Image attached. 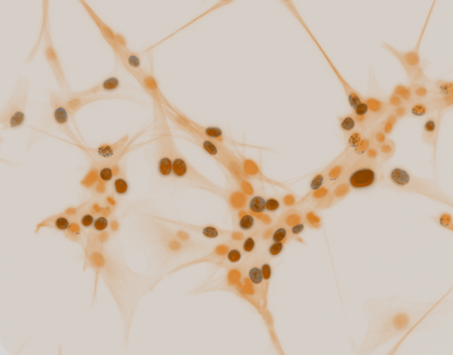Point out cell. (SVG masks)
I'll return each instance as SVG.
<instances>
[{
    "instance_id": "d6986e66",
    "label": "cell",
    "mask_w": 453,
    "mask_h": 355,
    "mask_svg": "<svg viewBox=\"0 0 453 355\" xmlns=\"http://www.w3.org/2000/svg\"><path fill=\"white\" fill-rule=\"evenodd\" d=\"M329 63H330L331 68L335 72V74H336V76H337L339 81L342 83L343 87L345 89V92H346V95H347V100H348V103H349L350 107L352 109L354 108L356 105H358L359 103H361V102L363 101L364 97L361 96V95L357 92L355 89L352 88V87L347 83V81L344 79V78L339 74L337 69L333 66V64H332L330 61H329Z\"/></svg>"
},
{
    "instance_id": "2e32d148",
    "label": "cell",
    "mask_w": 453,
    "mask_h": 355,
    "mask_svg": "<svg viewBox=\"0 0 453 355\" xmlns=\"http://www.w3.org/2000/svg\"><path fill=\"white\" fill-rule=\"evenodd\" d=\"M111 99H116V97L109 96V95H97V96H92V97H86V98H72V99H65V105H66L70 117L74 118V116L80 109L86 106L89 103Z\"/></svg>"
},
{
    "instance_id": "8fae6325",
    "label": "cell",
    "mask_w": 453,
    "mask_h": 355,
    "mask_svg": "<svg viewBox=\"0 0 453 355\" xmlns=\"http://www.w3.org/2000/svg\"><path fill=\"white\" fill-rule=\"evenodd\" d=\"M82 206H83V204L80 205L79 207L69 208L66 211H65L64 213H62L60 215L49 217L39 224L37 230L42 227H48L55 229L60 232H67L74 222L73 219L75 217H77Z\"/></svg>"
},
{
    "instance_id": "3957f363",
    "label": "cell",
    "mask_w": 453,
    "mask_h": 355,
    "mask_svg": "<svg viewBox=\"0 0 453 355\" xmlns=\"http://www.w3.org/2000/svg\"><path fill=\"white\" fill-rule=\"evenodd\" d=\"M154 104V120L153 131L155 141L157 145V170L162 178H169L172 175V157L171 147L174 139L172 132L167 123L166 115L164 106L158 101H153Z\"/></svg>"
},
{
    "instance_id": "277c9868",
    "label": "cell",
    "mask_w": 453,
    "mask_h": 355,
    "mask_svg": "<svg viewBox=\"0 0 453 355\" xmlns=\"http://www.w3.org/2000/svg\"><path fill=\"white\" fill-rule=\"evenodd\" d=\"M385 178L382 164L379 160H371L364 154L353 161L341 179L347 181L353 190H365L373 187Z\"/></svg>"
},
{
    "instance_id": "8d00e7d4",
    "label": "cell",
    "mask_w": 453,
    "mask_h": 355,
    "mask_svg": "<svg viewBox=\"0 0 453 355\" xmlns=\"http://www.w3.org/2000/svg\"><path fill=\"white\" fill-rule=\"evenodd\" d=\"M95 215L89 211L87 212L85 214L81 215V217L79 218V223H80V226L81 227L84 228V229H88V228L92 227L95 223Z\"/></svg>"
},
{
    "instance_id": "5b68a950",
    "label": "cell",
    "mask_w": 453,
    "mask_h": 355,
    "mask_svg": "<svg viewBox=\"0 0 453 355\" xmlns=\"http://www.w3.org/2000/svg\"><path fill=\"white\" fill-rule=\"evenodd\" d=\"M172 157V175L176 178L185 179L191 186L203 191H207L226 199L227 192L225 189L218 186L212 180L203 176L193 166L186 160L184 155L179 151L175 143L171 147Z\"/></svg>"
},
{
    "instance_id": "9c48e42d",
    "label": "cell",
    "mask_w": 453,
    "mask_h": 355,
    "mask_svg": "<svg viewBox=\"0 0 453 355\" xmlns=\"http://www.w3.org/2000/svg\"><path fill=\"white\" fill-rule=\"evenodd\" d=\"M50 107L52 112V118L54 123L58 126L59 128L69 138L71 139L74 143L80 148H84L81 144L80 140L77 138V135L74 133L72 128L70 127V115L68 112L65 99L64 95L60 94H52L50 96Z\"/></svg>"
},
{
    "instance_id": "44dd1931",
    "label": "cell",
    "mask_w": 453,
    "mask_h": 355,
    "mask_svg": "<svg viewBox=\"0 0 453 355\" xmlns=\"http://www.w3.org/2000/svg\"><path fill=\"white\" fill-rule=\"evenodd\" d=\"M344 154H345V151L339 157L335 159L332 163H330L327 168L323 169L322 171H320L317 175L314 176V178L311 180V182H310V190L312 192H315V191L320 189L322 186H324V183L327 181V178H328V172H329L330 168L335 165V163L337 162L339 159L342 158L344 156Z\"/></svg>"
},
{
    "instance_id": "7402d4cb",
    "label": "cell",
    "mask_w": 453,
    "mask_h": 355,
    "mask_svg": "<svg viewBox=\"0 0 453 355\" xmlns=\"http://www.w3.org/2000/svg\"><path fill=\"white\" fill-rule=\"evenodd\" d=\"M432 98L436 97H446L453 95V83L451 80L437 79L432 83Z\"/></svg>"
},
{
    "instance_id": "ba28073f",
    "label": "cell",
    "mask_w": 453,
    "mask_h": 355,
    "mask_svg": "<svg viewBox=\"0 0 453 355\" xmlns=\"http://www.w3.org/2000/svg\"><path fill=\"white\" fill-rule=\"evenodd\" d=\"M418 45L414 50H409V51H400V50H396L395 48L392 47L391 45H389L387 43H384L382 45V47L385 50L390 52L395 59L399 60L400 64L402 65V67L405 70L411 82L430 80L425 75L424 69L422 68V65H421V59H420V55H419Z\"/></svg>"
},
{
    "instance_id": "603a6c76",
    "label": "cell",
    "mask_w": 453,
    "mask_h": 355,
    "mask_svg": "<svg viewBox=\"0 0 453 355\" xmlns=\"http://www.w3.org/2000/svg\"><path fill=\"white\" fill-rule=\"evenodd\" d=\"M113 191L117 196H124L129 191V182L126 178L125 171L121 168L114 179Z\"/></svg>"
},
{
    "instance_id": "bcb514c9",
    "label": "cell",
    "mask_w": 453,
    "mask_h": 355,
    "mask_svg": "<svg viewBox=\"0 0 453 355\" xmlns=\"http://www.w3.org/2000/svg\"><path fill=\"white\" fill-rule=\"evenodd\" d=\"M260 269L262 271V275H263L264 280H269L271 274H272V270H271V266H270L269 264L268 263H263L261 265Z\"/></svg>"
},
{
    "instance_id": "e0dca14e",
    "label": "cell",
    "mask_w": 453,
    "mask_h": 355,
    "mask_svg": "<svg viewBox=\"0 0 453 355\" xmlns=\"http://www.w3.org/2000/svg\"><path fill=\"white\" fill-rule=\"evenodd\" d=\"M407 117L411 118H425L436 113L430 99L415 101L412 104L407 105Z\"/></svg>"
},
{
    "instance_id": "9a60e30c",
    "label": "cell",
    "mask_w": 453,
    "mask_h": 355,
    "mask_svg": "<svg viewBox=\"0 0 453 355\" xmlns=\"http://www.w3.org/2000/svg\"><path fill=\"white\" fill-rule=\"evenodd\" d=\"M159 220H163V221H167V222H171L173 224H176V225H179V226H182V227L186 228L187 230L189 231H192V232H195V233H199L201 234L203 237L208 238V239H216L218 237H230L232 236V232L230 231H225V230H220L218 228L212 227V226H194V225H190V224H187V223H184V222H177V221H172V220H166V219H162V218H158Z\"/></svg>"
},
{
    "instance_id": "b9f144b4",
    "label": "cell",
    "mask_w": 453,
    "mask_h": 355,
    "mask_svg": "<svg viewBox=\"0 0 453 355\" xmlns=\"http://www.w3.org/2000/svg\"><path fill=\"white\" fill-rule=\"evenodd\" d=\"M354 117H363V116H367L369 114V111H368V107H367V104L364 102V100L359 103L358 105H356L354 108L352 109V113H351Z\"/></svg>"
},
{
    "instance_id": "d4e9b609",
    "label": "cell",
    "mask_w": 453,
    "mask_h": 355,
    "mask_svg": "<svg viewBox=\"0 0 453 355\" xmlns=\"http://www.w3.org/2000/svg\"><path fill=\"white\" fill-rule=\"evenodd\" d=\"M393 94L398 96L402 101L404 102L405 105H410L415 100L412 94V89L410 85H405V84H397L395 85V89L393 91Z\"/></svg>"
},
{
    "instance_id": "d6a6232c",
    "label": "cell",
    "mask_w": 453,
    "mask_h": 355,
    "mask_svg": "<svg viewBox=\"0 0 453 355\" xmlns=\"http://www.w3.org/2000/svg\"><path fill=\"white\" fill-rule=\"evenodd\" d=\"M350 190H351V188L348 186L347 181L340 179V183L334 187L333 191L331 192V195L335 199H341V198L346 197Z\"/></svg>"
},
{
    "instance_id": "ac0fdd59",
    "label": "cell",
    "mask_w": 453,
    "mask_h": 355,
    "mask_svg": "<svg viewBox=\"0 0 453 355\" xmlns=\"http://www.w3.org/2000/svg\"><path fill=\"white\" fill-rule=\"evenodd\" d=\"M364 102L368 107L369 114L374 118L377 122L388 114L389 108L386 105V100L372 98V97H364Z\"/></svg>"
},
{
    "instance_id": "7a4b0ae2",
    "label": "cell",
    "mask_w": 453,
    "mask_h": 355,
    "mask_svg": "<svg viewBox=\"0 0 453 355\" xmlns=\"http://www.w3.org/2000/svg\"><path fill=\"white\" fill-rule=\"evenodd\" d=\"M387 178L390 183L398 190L418 194L453 206L452 197L446 195L435 182L423 178L416 177L405 168L399 167L391 168Z\"/></svg>"
},
{
    "instance_id": "e575fe53",
    "label": "cell",
    "mask_w": 453,
    "mask_h": 355,
    "mask_svg": "<svg viewBox=\"0 0 453 355\" xmlns=\"http://www.w3.org/2000/svg\"><path fill=\"white\" fill-rule=\"evenodd\" d=\"M288 236V230L283 226L277 228L270 237L271 242H283Z\"/></svg>"
},
{
    "instance_id": "836d02e7",
    "label": "cell",
    "mask_w": 453,
    "mask_h": 355,
    "mask_svg": "<svg viewBox=\"0 0 453 355\" xmlns=\"http://www.w3.org/2000/svg\"><path fill=\"white\" fill-rule=\"evenodd\" d=\"M257 237L255 236H249L245 238L242 243L243 252L246 254H251L257 247Z\"/></svg>"
},
{
    "instance_id": "7c38bea8",
    "label": "cell",
    "mask_w": 453,
    "mask_h": 355,
    "mask_svg": "<svg viewBox=\"0 0 453 355\" xmlns=\"http://www.w3.org/2000/svg\"><path fill=\"white\" fill-rule=\"evenodd\" d=\"M119 87H120V79L116 76H112L91 88L82 90L79 92H75V93H67V94L64 95V97L65 99H72V98H86V97L100 95V93L115 92L117 89H119Z\"/></svg>"
},
{
    "instance_id": "83f0119b",
    "label": "cell",
    "mask_w": 453,
    "mask_h": 355,
    "mask_svg": "<svg viewBox=\"0 0 453 355\" xmlns=\"http://www.w3.org/2000/svg\"><path fill=\"white\" fill-rule=\"evenodd\" d=\"M370 130V129H369ZM367 131H363L361 130L360 128H356L355 130H353L352 132H350L348 135L346 136V140H347V149L345 150L346 152H349L351 151L353 148H356L358 146V144L362 141V139L364 138L365 134H366Z\"/></svg>"
},
{
    "instance_id": "4dcf8cb0",
    "label": "cell",
    "mask_w": 453,
    "mask_h": 355,
    "mask_svg": "<svg viewBox=\"0 0 453 355\" xmlns=\"http://www.w3.org/2000/svg\"><path fill=\"white\" fill-rule=\"evenodd\" d=\"M397 122H398V119L396 118L393 114L388 113L386 118L384 119L383 121H381L379 123V125L381 126L383 131L385 132V134L387 136L393 131V129L395 128V125L397 124Z\"/></svg>"
},
{
    "instance_id": "6da1fadb",
    "label": "cell",
    "mask_w": 453,
    "mask_h": 355,
    "mask_svg": "<svg viewBox=\"0 0 453 355\" xmlns=\"http://www.w3.org/2000/svg\"><path fill=\"white\" fill-rule=\"evenodd\" d=\"M164 112L166 117L171 119L178 128L186 132L192 138V141L202 148L209 156L221 164L232 174L233 178H235L238 182H241L245 178H247V174L242 167L240 160L235 156V154L230 148H227V146H223L210 139L206 138L188 122V119L185 116L177 110L172 112L168 109L164 108Z\"/></svg>"
},
{
    "instance_id": "f6af8a7d",
    "label": "cell",
    "mask_w": 453,
    "mask_h": 355,
    "mask_svg": "<svg viewBox=\"0 0 453 355\" xmlns=\"http://www.w3.org/2000/svg\"><path fill=\"white\" fill-rule=\"evenodd\" d=\"M304 230H305V224H304L303 221H300L298 224H296V225H294L293 227L291 228L290 233H291L292 237H294V236L296 237V236L300 235Z\"/></svg>"
},
{
    "instance_id": "4316f807",
    "label": "cell",
    "mask_w": 453,
    "mask_h": 355,
    "mask_svg": "<svg viewBox=\"0 0 453 355\" xmlns=\"http://www.w3.org/2000/svg\"><path fill=\"white\" fill-rule=\"evenodd\" d=\"M395 142L391 139H386V142L379 147V153L382 162H386L395 153Z\"/></svg>"
},
{
    "instance_id": "d590c367",
    "label": "cell",
    "mask_w": 453,
    "mask_h": 355,
    "mask_svg": "<svg viewBox=\"0 0 453 355\" xmlns=\"http://www.w3.org/2000/svg\"><path fill=\"white\" fill-rule=\"evenodd\" d=\"M242 258H243V254H242V251L240 249L236 248V247H233V248H231L227 255H226V259L229 263H231L232 265H236L238 263H240L242 261Z\"/></svg>"
},
{
    "instance_id": "60d3db41",
    "label": "cell",
    "mask_w": 453,
    "mask_h": 355,
    "mask_svg": "<svg viewBox=\"0 0 453 355\" xmlns=\"http://www.w3.org/2000/svg\"><path fill=\"white\" fill-rule=\"evenodd\" d=\"M93 226H94V230L97 233H103L104 231H106L107 228L109 226V221L106 217H97V219L95 220V223Z\"/></svg>"
},
{
    "instance_id": "74e56055",
    "label": "cell",
    "mask_w": 453,
    "mask_h": 355,
    "mask_svg": "<svg viewBox=\"0 0 453 355\" xmlns=\"http://www.w3.org/2000/svg\"><path fill=\"white\" fill-rule=\"evenodd\" d=\"M284 248L283 242H272L268 246L267 251L271 257H277L280 255Z\"/></svg>"
},
{
    "instance_id": "f546056e",
    "label": "cell",
    "mask_w": 453,
    "mask_h": 355,
    "mask_svg": "<svg viewBox=\"0 0 453 355\" xmlns=\"http://www.w3.org/2000/svg\"><path fill=\"white\" fill-rule=\"evenodd\" d=\"M248 208L252 214H261L265 211V198L261 196L251 197L248 203Z\"/></svg>"
},
{
    "instance_id": "ee69618b",
    "label": "cell",
    "mask_w": 453,
    "mask_h": 355,
    "mask_svg": "<svg viewBox=\"0 0 453 355\" xmlns=\"http://www.w3.org/2000/svg\"><path fill=\"white\" fill-rule=\"evenodd\" d=\"M388 113L393 114L395 118L398 119V120H399V119L404 118L407 117V113H408V111H407V105H401V106H399V107L391 109V110H389Z\"/></svg>"
},
{
    "instance_id": "30bf717a",
    "label": "cell",
    "mask_w": 453,
    "mask_h": 355,
    "mask_svg": "<svg viewBox=\"0 0 453 355\" xmlns=\"http://www.w3.org/2000/svg\"><path fill=\"white\" fill-rule=\"evenodd\" d=\"M129 136L126 135L114 144H103L94 148H85L84 150L93 158L94 162H105L119 156L125 149Z\"/></svg>"
},
{
    "instance_id": "f35d334b",
    "label": "cell",
    "mask_w": 453,
    "mask_h": 355,
    "mask_svg": "<svg viewBox=\"0 0 453 355\" xmlns=\"http://www.w3.org/2000/svg\"><path fill=\"white\" fill-rule=\"evenodd\" d=\"M280 201L276 197H268L265 199V211L269 213H275L280 209Z\"/></svg>"
},
{
    "instance_id": "ab89813d",
    "label": "cell",
    "mask_w": 453,
    "mask_h": 355,
    "mask_svg": "<svg viewBox=\"0 0 453 355\" xmlns=\"http://www.w3.org/2000/svg\"><path fill=\"white\" fill-rule=\"evenodd\" d=\"M386 105H387V107L389 108V110L399 107L401 105H405L402 99H400L398 96L393 94V93L386 99Z\"/></svg>"
},
{
    "instance_id": "1f68e13d",
    "label": "cell",
    "mask_w": 453,
    "mask_h": 355,
    "mask_svg": "<svg viewBox=\"0 0 453 355\" xmlns=\"http://www.w3.org/2000/svg\"><path fill=\"white\" fill-rule=\"evenodd\" d=\"M248 277L253 286H260L262 285L264 278L260 267L257 266H251L248 271Z\"/></svg>"
},
{
    "instance_id": "52a82bcc",
    "label": "cell",
    "mask_w": 453,
    "mask_h": 355,
    "mask_svg": "<svg viewBox=\"0 0 453 355\" xmlns=\"http://www.w3.org/2000/svg\"><path fill=\"white\" fill-rule=\"evenodd\" d=\"M49 2L44 1V19H43V30H42V35L44 37V55L45 59L48 61L52 74L54 75L55 79L57 80L60 88L64 91H69V83L67 79L65 77V73L64 71V68L61 64V61L59 59L58 53L55 50V47L53 45L52 38H51V32H50V28L49 24V12H48V7H49Z\"/></svg>"
},
{
    "instance_id": "8992f818",
    "label": "cell",
    "mask_w": 453,
    "mask_h": 355,
    "mask_svg": "<svg viewBox=\"0 0 453 355\" xmlns=\"http://www.w3.org/2000/svg\"><path fill=\"white\" fill-rule=\"evenodd\" d=\"M29 89L30 86L27 79L17 80L10 99L1 112L0 123L3 129H14L25 125Z\"/></svg>"
},
{
    "instance_id": "5bb4252c",
    "label": "cell",
    "mask_w": 453,
    "mask_h": 355,
    "mask_svg": "<svg viewBox=\"0 0 453 355\" xmlns=\"http://www.w3.org/2000/svg\"><path fill=\"white\" fill-rule=\"evenodd\" d=\"M440 119L441 116L435 113L427 117L422 126V141L434 148L437 144Z\"/></svg>"
},
{
    "instance_id": "ffe728a7",
    "label": "cell",
    "mask_w": 453,
    "mask_h": 355,
    "mask_svg": "<svg viewBox=\"0 0 453 355\" xmlns=\"http://www.w3.org/2000/svg\"><path fill=\"white\" fill-rule=\"evenodd\" d=\"M432 81H414L411 82L410 86L412 89V94L415 101L417 100H426L432 98V90L430 85Z\"/></svg>"
},
{
    "instance_id": "484cf974",
    "label": "cell",
    "mask_w": 453,
    "mask_h": 355,
    "mask_svg": "<svg viewBox=\"0 0 453 355\" xmlns=\"http://www.w3.org/2000/svg\"><path fill=\"white\" fill-rule=\"evenodd\" d=\"M338 121H339V127L344 132L345 136H347L350 132H352L357 128L356 121L352 114L338 118Z\"/></svg>"
},
{
    "instance_id": "7bdbcfd3",
    "label": "cell",
    "mask_w": 453,
    "mask_h": 355,
    "mask_svg": "<svg viewBox=\"0 0 453 355\" xmlns=\"http://www.w3.org/2000/svg\"><path fill=\"white\" fill-rule=\"evenodd\" d=\"M437 222L442 225L444 227L449 228L450 230H452V225H453V221H452V216L448 213H443L441 214L440 216L437 217Z\"/></svg>"
},
{
    "instance_id": "4fadbf2b",
    "label": "cell",
    "mask_w": 453,
    "mask_h": 355,
    "mask_svg": "<svg viewBox=\"0 0 453 355\" xmlns=\"http://www.w3.org/2000/svg\"><path fill=\"white\" fill-rule=\"evenodd\" d=\"M188 122L197 131H199L201 134H203L206 138L210 139V140H212V141L217 143V144H220V145H223V146H227V145L246 146L243 143L241 144V143L235 142L234 140H232V139L229 138L228 136H226L224 134V132L222 131L221 128H217V127H212V126H201V125L196 124L195 122H194L190 119H188Z\"/></svg>"
},
{
    "instance_id": "f1b7e54d",
    "label": "cell",
    "mask_w": 453,
    "mask_h": 355,
    "mask_svg": "<svg viewBox=\"0 0 453 355\" xmlns=\"http://www.w3.org/2000/svg\"><path fill=\"white\" fill-rule=\"evenodd\" d=\"M237 224H238V228L240 231L245 232V233H249L255 227L256 219L251 213L250 214L244 213V214H241V216L239 217Z\"/></svg>"
},
{
    "instance_id": "cb8c5ba5",
    "label": "cell",
    "mask_w": 453,
    "mask_h": 355,
    "mask_svg": "<svg viewBox=\"0 0 453 355\" xmlns=\"http://www.w3.org/2000/svg\"><path fill=\"white\" fill-rule=\"evenodd\" d=\"M431 102L433 103L434 109L436 111V114L442 116L445 110L452 108L453 105V95L446 96V97H436V98H431L429 99Z\"/></svg>"
}]
</instances>
